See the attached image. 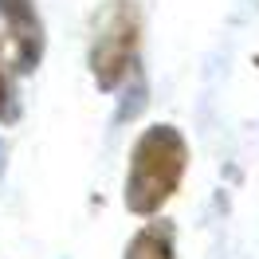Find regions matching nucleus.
I'll use <instances>...</instances> for the list:
<instances>
[{"label": "nucleus", "instance_id": "1", "mask_svg": "<svg viewBox=\"0 0 259 259\" xmlns=\"http://www.w3.org/2000/svg\"><path fill=\"white\" fill-rule=\"evenodd\" d=\"M189 146L173 126H149L130 153L126 173V208L138 216H153L185 177Z\"/></svg>", "mask_w": 259, "mask_h": 259}, {"label": "nucleus", "instance_id": "2", "mask_svg": "<svg viewBox=\"0 0 259 259\" xmlns=\"http://www.w3.org/2000/svg\"><path fill=\"white\" fill-rule=\"evenodd\" d=\"M138 32L142 16L134 0H110L95 20L91 39V75L102 91H114L138 63Z\"/></svg>", "mask_w": 259, "mask_h": 259}, {"label": "nucleus", "instance_id": "5", "mask_svg": "<svg viewBox=\"0 0 259 259\" xmlns=\"http://www.w3.org/2000/svg\"><path fill=\"white\" fill-rule=\"evenodd\" d=\"M16 95H12V82H8V75H4V67H0V118L4 122H16Z\"/></svg>", "mask_w": 259, "mask_h": 259}, {"label": "nucleus", "instance_id": "3", "mask_svg": "<svg viewBox=\"0 0 259 259\" xmlns=\"http://www.w3.org/2000/svg\"><path fill=\"white\" fill-rule=\"evenodd\" d=\"M0 16H4L8 35L16 44V67L32 71L44 55V24L35 12V0H0Z\"/></svg>", "mask_w": 259, "mask_h": 259}, {"label": "nucleus", "instance_id": "4", "mask_svg": "<svg viewBox=\"0 0 259 259\" xmlns=\"http://www.w3.org/2000/svg\"><path fill=\"white\" fill-rule=\"evenodd\" d=\"M126 259H173V224H146L130 240Z\"/></svg>", "mask_w": 259, "mask_h": 259}]
</instances>
